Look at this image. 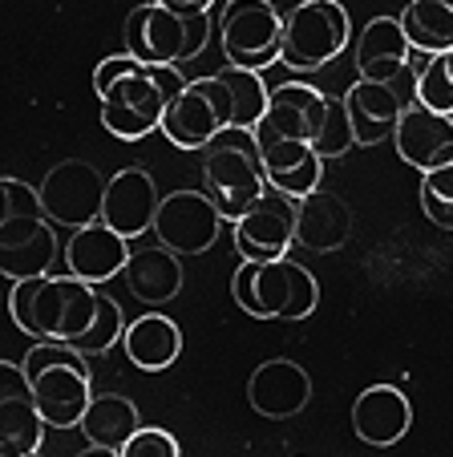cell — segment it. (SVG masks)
I'll list each match as a JSON object with an SVG mask.
<instances>
[{"instance_id":"cell-1","label":"cell","mask_w":453,"mask_h":457,"mask_svg":"<svg viewBox=\"0 0 453 457\" xmlns=\"http://www.w3.org/2000/svg\"><path fill=\"white\" fill-rule=\"evenodd\" d=\"M187 89L179 65H142L130 53L97 61L94 94L102 102V126L122 142H142L163 134L174 97Z\"/></svg>"},{"instance_id":"cell-2","label":"cell","mask_w":453,"mask_h":457,"mask_svg":"<svg viewBox=\"0 0 453 457\" xmlns=\"http://www.w3.org/2000/svg\"><path fill=\"white\" fill-rule=\"evenodd\" d=\"M9 320L25 337L49 340V345H69L78 348L89 337L102 312V292L86 279L69 276H33L9 284Z\"/></svg>"},{"instance_id":"cell-3","label":"cell","mask_w":453,"mask_h":457,"mask_svg":"<svg viewBox=\"0 0 453 457\" xmlns=\"http://www.w3.org/2000/svg\"><path fill=\"white\" fill-rule=\"evenodd\" d=\"M0 276L17 284V279L49 276L57 255L65 247L57 243L53 219L45 215L41 195L21 179L0 182Z\"/></svg>"},{"instance_id":"cell-4","label":"cell","mask_w":453,"mask_h":457,"mask_svg":"<svg viewBox=\"0 0 453 457\" xmlns=\"http://www.w3.org/2000/svg\"><path fill=\"white\" fill-rule=\"evenodd\" d=\"M29 377V393H33L41 417L49 429H81L89 401H94V380H89V356L69 345H49L37 340L21 361Z\"/></svg>"},{"instance_id":"cell-5","label":"cell","mask_w":453,"mask_h":457,"mask_svg":"<svg viewBox=\"0 0 453 457\" xmlns=\"http://www.w3.org/2000/svg\"><path fill=\"white\" fill-rule=\"evenodd\" d=\"M203 190L227 223H239L272 190L251 129H227L203 150Z\"/></svg>"},{"instance_id":"cell-6","label":"cell","mask_w":453,"mask_h":457,"mask_svg":"<svg viewBox=\"0 0 453 457\" xmlns=\"http://www.w3.org/2000/svg\"><path fill=\"white\" fill-rule=\"evenodd\" d=\"M231 295L247 316L256 320H308L320 303V287L312 271L296 259H272V263H239L231 276Z\"/></svg>"},{"instance_id":"cell-7","label":"cell","mask_w":453,"mask_h":457,"mask_svg":"<svg viewBox=\"0 0 453 457\" xmlns=\"http://www.w3.org/2000/svg\"><path fill=\"white\" fill-rule=\"evenodd\" d=\"M122 41L142 65H187L211 41V17H182L158 0H146L130 9Z\"/></svg>"},{"instance_id":"cell-8","label":"cell","mask_w":453,"mask_h":457,"mask_svg":"<svg viewBox=\"0 0 453 457\" xmlns=\"http://www.w3.org/2000/svg\"><path fill=\"white\" fill-rule=\"evenodd\" d=\"M352 41V21L340 0H299L283 17L280 65L296 73L328 70Z\"/></svg>"},{"instance_id":"cell-9","label":"cell","mask_w":453,"mask_h":457,"mask_svg":"<svg viewBox=\"0 0 453 457\" xmlns=\"http://www.w3.org/2000/svg\"><path fill=\"white\" fill-rule=\"evenodd\" d=\"M219 45L235 70H272L283 53V17L272 0H227L219 12Z\"/></svg>"},{"instance_id":"cell-10","label":"cell","mask_w":453,"mask_h":457,"mask_svg":"<svg viewBox=\"0 0 453 457\" xmlns=\"http://www.w3.org/2000/svg\"><path fill=\"white\" fill-rule=\"evenodd\" d=\"M227 129H235V105L222 73L187 81V89L174 97L171 113L163 121L166 142L179 150H206Z\"/></svg>"},{"instance_id":"cell-11","label":"cell","mask_w":453,"mask_h":457,"mask_svg":"<svg viewBox=\"0 0 453 457\" xmlns=\"http://www.w3.org/2000/svg\"><path fill=\"white\" fill-rule=\"evenodd\" d=\"M105 187H110V179H102V170H97L94 162H86V158H65V162H57L41 179L37 195H41V207L53 223L69 227V231H81V227L102 219Z\"/></svg>"},{"instance_id":"cell-12","label":"cell","mask_w":453,"mask_h":457,"mask_svg":"<svg viewBox=\"0 0 453 457\" xmlns=\"http://www.w3.org/2000/svg\"><path fill=\"white\" fill-rule=\"evenodd\" d=\"M296 211L299 203L283 190H267L264 203L256 211L231 223L235 231V255L239 263H272V259H288L296 247Z\"/></svg>"},{"instance_id":"cell-13","label":"cell","mask_w":453,"mask_h":457,"mask_svg":"<svg viewBox=\"0 0 453 457\" xmlns=\"http://www.w3.org/2000/svg\"><path fill=\"white\" fill-rule=\"evenodd\" d=\"M222 223L227 219L219 215V207L211 203L206 190H171L158 207L155 231L163 247H171L174 255H203V251L214 247Z\"/></svg>"},{"instance_id":"cell-14","label":"cell","mask_w":453,"mask_h":457,"mask_svg":"<svg viewBox=\"0 0 453 457\" xmlns=\"http://www.w3.org/2000/svg\"><path fill=\"white\" fill-rule=\"evenodd\" d=\"M0 457H25V453H41L45 445V429L49 421L41 417L33 393H29V377L21 364H0Z\"/></svg>"},{"instance_id":"cell-15","label":"cell","mask_w":453,"mask_h":457,"mask_svg":"<svg viewBox=\"0 0 453 457\" xmlns=\"http://www.w3.org/2000/svg\"><path fill=\"white\" fill-rule=\"evenodd\" d=\"M158 207H163V195H158L150 170H142V166H122L118 174H110V187H105L102 223L134 243L138 235L155 231Z\"/></svg>"},{"instance_id":"cell-16","label":"cell","mask_w":453,"mask_h":457,"mask_svg":"<svg viewBox=\"0 0 453 457\" xmlns=\"http://www.w3.org/2000/svg\"><path fill=\"white\" fill-rule=\"evenodd\" d=\"M328 113V94H320L308 81H283L272 89L267 113L251 134L259 138H296V142H316L320 126Z\"/></svg>"},{"instance_id":"cell-17","label":"cell","mask_w":453,"mask_h":457,"mask_svg":"<svg viewBox=\"0 0 453 457\" xmlns=\"http://www.w3.org/2000/svg\"><path fill=\"white\" fill-rule=\"evenodd\" d=\"M247 401L259 417L267 421H291L296 413H304L312 401V377L308 369H299L288 356L264 361L247 380Z\"/></svg>"},{"instance_id":"cell-18","label":"cell","mask_w":453,"mask_h":457,"mask_svg":"<svg viewBox=\"0 0 453 457\" xmlns=\"http://www.w3.org/2000/svg\"><path fill=\"white\" fill-rule=\"evenodd\" d=\"M130 239L126 235H118L113 227H105L102 219L89 227H81V231H69V243L65 251H61V263H65L69 276L86 279V284H105V279L122 276L130 263Z\"/></svg>"},{"instance_id":"cell-19","label":"cell","mask_w":453,"mask_h":457,"mask_svg":"<svg viewBox=\"0 0 453 457\" xmlns=\"http://www.w3.org/2000/svg\"><path fill=\"white\" fill-rule=\"evenodd\" d=\"M413 41L405 33L401 17H373L357 37V49H352V61H357V78L365 81H389L397 86L405 70H409L413 57Z\"/></svg>"},{"instance_id":"cell-20","label":"cell","mask_w":453,"mask_h":457,"mask_svg":"<svg viewBox=\"0 0 453 457\" xmlns=\"http://www.w3.org/2000/svg\"><path fill=\"white\" fill-rule=\"evenodd\" d=\"M344 105H348L352 129H357V146H376V142L393 138L413 102H405V94L397 86H389V81L357 78L348 86V94H344Z\"/></svg>"},{"instance_id":"cell-21","label":"cell","mask_w":453,"mask_h":457,"mask_svg":"<svg viewBox=\"0 0 453 457\" xmlns=\"http://www.w3.org/2000/svg\"><path fill=\"white\" fill-rule=\"evenodd\" d=\"M259 158H264L267 182L291 199H308L312 190H320L324 182V158L316 154L312 142H296V138H259L256 134Z\"/></svg>"},{"instance_id":"cell-22","label":"cell","mask_w":453,"mask_h":457,"mask_svg":"<svg viewBox=\"0 0 453 457\" xmlns=\"http://www.w3.org/2000/svg\"><path fill=\"white\" fill-rule=\"evenodd\" d=\"M413 425V405L397 385H373L352 401V429L365 445L389 449L409 433Z\"/></svg>"},{"instance_id":"cell-23","label":"cell","mask_w":453,"mask_h":457,"mask_svg":"<svg viewBox=\"0 0 453 457\" xmlns=\"http://www.w3.org/2000/svg\"><path fill=\"white\" fill-rule=\"evenodd\" d=\"M393 146H397V154H401V162L417 166L421 174L433 170L445 158H453V118L449 113H433L413 102L393 134Z\"/></svg>"},{"instance_id":"cell-24","label":"cell","mask_w":453,"mask_h":457,"mask_svg":"<svg viewBox=\"0 0 453 457\" xmlns=\"http://www.w3.org/2000/svg\"><path fill=\"white\" fill-rule=\"evenodd\" d=\"M352 239V211L340 195L332 190H312L308 199H299V211H296V243L308 251H340L344 243Z\"/></svg>"},{"instance_id":"cell-25","label":"cell","mask_w":453,"mask_h":457,"mask_svg":"<svg viewBox=\"0 0 453 457\" xmlns=\"http://www.w3.org/2000/svg\"><path fill=\"white\" fill-rule=\"evenodd\" d=\"M182 255H174L171 247H138L134 255H130L126 271H122V279H126L130 295L142 303H171L174 295L182 292Z\"/></svg>"},{"instance_id":"cell-26","label":"cell","mask_w":453,"mask_h":457,"mask_svg":"<svg viewBox=\"0 0 453 457\" xmlns=\"http://www.w3.org/2000/svg\"><path fill=\"white\" fill-rule=\"evenodd\" d=\"M122 345H126V356H130L134 369L163 372V369H171V364L179 361L182 332H179V324H174L171 316H163V312H146V316H138L134 324H126Z\"/></svg>"},{"instance_id":"cell-27","label":"cell","mask_w":453,"mask_h":457,"mask_svg":"<svg viewBox=\"0 0 453 457\" xmlns=\"http://www.w3.org/2000/svg\"><path fill=\"white\" fill-rule=\"evenodd\" d=\"M138 429H142L138 405L130 397H118V393H94L86 417H81V433H86L89 445L113 449V453H122Z\"/></svg>"},{"instance_id":"cell-28","label":"cell","mask_w":453,"mask_h":457,"mask_svg":"<svg viewBox=\"0 0 453 457\" xmlns=\"http://www.w3.org/2000/svg\"><path fill=\"white\" fill-rule=\"evenodd\" d=\"M401 25L421 57L449 53L453 49V0H409L401 12Z\"/></svg>"},{"instance_id":"cell-29","label":"cell","mask_w":453,"mask_h":457,"mask_svg":"<svg viewBox=\"0 0 453 457\" xmlns=\"http://www.w3.org/2000/svg\"><path fill=\"white\" fill-rule=\"evenodd\" d=\"M227 89H231V105H235V129H256L267 113V102H272V89L264 86V73L256 70H219Z\"/></svg>"},{"instance_id":"cell-30","label":"cell","mask_w":453,"mask_h":457,"mask_svg":"<svg viewBox=\"0 0 453 457\" xmlns=\"http://www.w3.org/2000/svg\"><path fill=\"white\" fill-rule=\"evenodd\" d=\"M413 102L453 118V49L421 61L417 78H413Z\"/></svg>"},{"instance_id":"cell-31","label":"cell","mask_w":453,"mask_h":457,"mask_svg":"<svg viewBox=\"0 0 453 457\" xmlns=\"http://www.w3.org/2000/svg\"><path fill=\"white\" fill-rule=\"evenodd\" d=\"M417 199L429 223L441 227V231H453V158H445L441 166L421 174Z\"/></svg>"},{"instance_id":"cell-32","label":"cell","mask_w":453,"mask_h":457,"mask_svg":"<svg viewBox=\"0 0 453 457\" xmlns=\"http://www.w3.org/2000/svg\"><path fill=\"white\" fill-rule=\"evenodd\" d=\"M316 154L324 158V162H332V158L348 154L352 146H357V129H352V118H348V105H344V97H328V113H324V126H320L316 134Z\"/></svg>"},{"instance_id":"cell-33","label":"cell","mask_w":453,"mask_h":457,"mask_svg":"<svg viewBox=\"0 0 453 457\" xmlns=\"http://www.w3.org/2000/svg\"><path fill=\"white\" fill-rule=\"evenodd\" d=\"M122 337H126V316H122L118 300L102 295V312H97V324L89 328V337L78 345V353H86V356H102V353H110V348L118 345Z\"/></svg>"},{"instance_id":"cell-34","label":"cell","mask_w":453,"mask_h":457,"mask_svg":"<svg viewBox=\"0 0 453 457\" xmlns=\"http://www.w3.org/2000/svg\"><path fill=\"white\" fill-rule=\"evenodd\" d=\"M122 457H182V449H179V441H174V433H166L163 425H142V429L126 441Z\"/></svg>"},{"instance_id":"cell-35","label":"cell","mask_w":453,"mask_h":457,"mask_svg":"<svg viewBox=\"0 0 453 457\" xmlns=\"http://www.w3.org/2000/svg\"><path fill=\"white\" fill-rule=\"evenodd\" d=\"M158 4H166V9L182 12V17H206L214 0H158Z\"/></svg>"},{"instance_id":"cell-36","label":"cell","mask_w":453,"mask_h":457,"mask_svg":"<svg viewBox=\"0 0 453 457\" xmlns=\"http://www.w3.org/2000/svg\"><path fill=\"white\" fill-rule=\"evenodd\" d=\"M78 457H122V453H113V449H97V445H89V449H81Z\"/></svg>"},{"instance_id":"cell-37","label":"cell","mask_w":453,"mask_h":457,"mask_svg":"<svg viewBox=\"0 0 453 457\" xmlns=\"http://www.w3.org/2000/svg\"><path fill=\"white\" fill-rule=\"evenodd\" d=\"M25 457H41V453H25Z\"/></svg>"}]
</instances>
